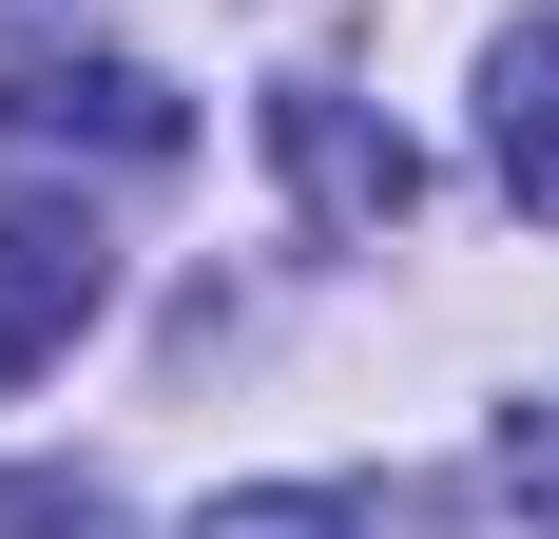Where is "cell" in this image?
Here are the masks:
<instances>
[{
  "label": "cell",
  "instance_id": "cell-1",
  "mask_svg": "<svg viewBox=\"0 0 559 539\" xmlns=\"http://www.w3.org/2000/svg\"><path fill=\"white\" fill-rule=\"evenodd\" d=\"M271 155H289V193H309V231H405V213H425L405 116H367L347 77H289V97H271Z\"/></svg>",
  "mask_w": 559,
  "mask_h": 539
},
{
  "label": "cell",
  "instance_id": "cell-2",
  "mask_svg": "<svg viewBox=\"0 0 559 539\" xmlns=\"http://www.w3.org/2000/svg\"><path fill=\"white\" fill-rule=\"evenodd\" d=\"M0 135H20V155H174L193 116H174V77H135V58H20V77H0Z\"/></svg>",
  "mask_w": 559,
  "mask_h": 539
},
{
  "label": "cell",
  "instance_id": "cell-3",
  "mask_svg": "<svg viewBox=\"0 0 559 539\" xmlns=\"http://www.w3.org/2000/svg\"><path fill=\"white\" fill-rule=\"evenodd\" d=\"M97 231L78 213H0V385H39L58 347H78V327H97Z\"/></svg>",
  "mask_w": 559,
  "mask_h": 539
},
{
  "label": "cell",
  "instance_id": "cell-4",
  "mask_svg": "<svg viewBox=\"0 0 559 539\" xmlns=\"http://www.w3.org/2000/svg\"><path fill=\"white\" fill-rule=\"evenodd\" d=\"M483 155H502L521 213H559V20H521V39L483 58Z\"/></svg>",
  "mask_w": 559,
  "mask_h": 539
},
{
  "label": "cell",
  "instance_id": "cell-5",
  "mask_svg": "<svg viewBox=\"0 0 559 539\" xmlns=\"http://www.w3.org/2000/svg\"><path fill=\"white\" fill-rule=\"evenodd\" d=\"M193 539H367V501L347 482H251V501H213Z\"/></svg>",
  "mask_w": 559,
  "mask_h": 539
}]
</instances>
